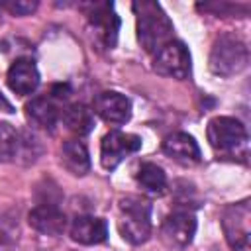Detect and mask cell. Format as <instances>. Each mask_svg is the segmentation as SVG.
Returning <instances> with one entry per match:
<instances>
[{
  "mask_svg": "<svg viewBox=\"0 0 251 251\" xmlns=\"http://www.w3.org/2000/svg\"><path fill=\"white\" fill-rule=\"evenodd\" d=\"M137 20V39L147 53H157L169 41H173V22L165 14L159 2L141 0L133 2Z\"/></svg>",
  "mask_w": 251,
  "mask_h": 251,
  "instance_id": "cell-1",
  "label": "cell"
},
{
  "mask_svg": "<svg viewBox=\"0 0 251 251\" xmlns=\"http://www.w3.org/2000/svg\"><path fill=\"white\" fill-rule=\"evenodd\" d=\"M210 145L218 153H237L247 149V129L245 126L229 116H216L208 122L206 129Z\"/></svg>",
  "mask_w": 251,
  "mask_h": 251,
  "instance_id": "cell-4",
  "label": "cell"
},
{
  "mask_svg": "<svg viewBox=\"0 0 251 251\" xmlns=\"http://www.w3.org/2000/svg\"><path fill=\"white\" fill-rule=\"evenodd\" d=\"M22 151V131L12 124H0V163H12Z\"/></svg>",
  "mask_w": 251,
  "mask_h": 251,
  "instance_id": "cell-19",
  "label": "cell"
},
{
  "mask_svg": "<svg viewBox=\"0 0 251 251\" xmlns=\"http://www.w3.org/2000/svg\"><path fill=\"white\" fill-rule=\"evenodd\" d=\"M61 161L69 173L75 176H84L90 171V155L82 141L67 139L61 147Z\"/></svg>",
  "mask_w": 251,
  "mask_h": 251,
  "instance_id": "cell-16",
  "label": "cell"
},
{
  "mask_svg": "<svg viewBox=\"0 0 251 251\" xmlns=\"http://www.w3.org/2000/svg\"><path fill=\"white\" fill-rule=\"evenodd\" d=\"M57 102H65L69 96H71V86L67 82H57L51 86V92H49Z\"/></svg>",
  "mask_w": 251,
  "mask_h": 251,
  "instance_id": "cell-21",
  "label": "cell"
},
{
  "mask_svg": "<svg viewBox=\"0 0 251 251\" xmlns=\"http://www.w3.org/2000/svg\"><path fill=\"white\" fill-rule=\"evenodd\" d=\"M163 153L182 165H196L202 159L196 139L184 131H175V133L167 135L163 141Z\"/></svg>",
  "mask_w": 251,
  "mask_h": 251,
  "instance_id": "cell-13",
  "label": "cell"
},
{
  "mask_svg": "<svg viewBox=\"0 0 251 251\" xmlns=\"http://www.w3.org/2000/svg\"><path fill=\"white\" fill-rule=\"evenodd\" d=\"M29 226L43 235H61L67 229V216L55 204H39L27 214Z\"/></svg>",
  "mask_w": 251,
  "mask_h": 251,
  "instance_id": "cell-12",
  "label": "cell"
},
{
  "mask_svg": "<svg viewBox=\"0 0 251 251\" xmlns=\"http://www.w3.org/2000/svg\"><path fill=\"white\" fill-rule=\"evenodd\" d=\"M141 149V137L135 133H126L114 129L102 137L100 145V163L106 171H114L127 155Z\"/></svg>",
  "mask_w": 251,
  "mask_h": 251,
  "instance_id": "cell-7",
  "label": "cell"
},
{
  "mask_svg": "<svg viewBox=\"0 0 251 251\" xmlns=\"http://www.w3.org/2000/svg\"><path fill=\"white\" fill-rule=\"evenodd\" d=\"M88 24L94 29V37L96 41L106 47L112 49L118 41V31H120V18L114 12V4L112 2H94L88 4Z\"/></svg>",
  "mask_w": 251,
  "mask_h": 251,
  "instance_id": "cell-8",
  "label": "cell"
},
{
  "mask_svg": "<svg viewBox=\"0 0 251 251\" xmlns=\"http://www.w3.org/2000/svg\"><path fill=\"white\" fill-rule=\"evenodd\" d=\"M6 82H8L10 90L16 92L18 96H27V94L35 92L39 86V71H37L33 59H29V57L16 59L8 69Z\"/></svg>",
  "mask_w": 251,
  "mask_h": 251,
  "instance_id": "cell-11",
  "label": "cell"
},
{
  "mask_svg": "<svg viewBox=\"0 0 251 251\" xmlns=\"http://www.w3.org/2000/svg\"><path fill=\"white\" fill-rule=\"evenodd\" d=\"M249 63V49L247 45L229 33H224L216 39L212 53H210V69L214 75L231 76L241 73Z\"/></svg>",
  "mask_w": 251,
  "mask_h": 251,
  "instance_id": "cell-3",
  "label": "cell"
},
{
  "mask_svg": "<svg viewBox=\"0 0 251 251\" xmlns=\"http://www.w3.org/2000/svg\"><path fill=\"white\" fill-rule=\"evenodd\" d=\"M155 73L169 76V78H176V80H184L190 76L192 71V59H190V51L182 41H169L165 47H161L155 53V63H153Z\"/></svg>",
  "mask_w": 251,
  "mask_h": 251,
  "instance_id": "cell-6",
  "label": "cell"
},
{
  "mask_svg": "<svg viewBox=\"0 0 251 251\" xmlns=\"http://www.w3.org/2000/svg\"><path fill=\"white\" fill-rule=\"evenodd\" d=\"M196 233V218L188 210L171 212L161 224V237L173 249H184L192 243Z\"/></svg>",
  "mask_w": 251,
  "mask_h": 251,
  "instance_id": "cell-9",
  "label": "cell"
},
{
  "mask_svg": "<svg viewBox=\"0 0 251 251\" xmlns=\"http://www.w3.org/2000/svg\"><path fill=\"white\" fill-rule=\"evenodd\" d=\"M25 116L35 127L53 131V127L61 118V110L57 106V100L51 94H45V96H35L25 104Z\"/></svg>",
  "mask_w": 251,
  "mask_h": 251,
  "instance_id": "cell-15",
  "label": "cell"
},
{
  "mask_svg": "<svg viewBox=\"0 0 251 251\" xmlns=\"http://www.w3.org/2000/svg\"><path fill=\"white\" fill-rule=\"evenodd\" d=\"M251 206L249 200L229 204L222 216L226 241L233 251H251Z\"/></svg>",
  "mask_w": 251,
  "mask_h": 251,
  "instance_id": "cell-5",
  "label": "cell"
},
{
  "mask_svg": "<svg viewBox=\"0 0 251 251\" xmlns=\"http://www.w3.org/2000/svg\"><path fill=\"white\" fill-rule=\"evenodd\" d=\"M92 112L100 116L104 122L122 126L131 118V102L127 96L116 90H104L94 96Z\"/></svg>",
  "mask_w": 251,
  "mask_h": 251,
  "instance_id": "cell-10",
  "label": "cell"
},
{
  "mask_svg": "<svg viewBox=\"0 0 251 251\" xmlns=\"http://www.w3.org/2000/svg\"><path fill=\"white\" fill-rule=\"evenodd\" d=\"M120 206V233L131 245H141L151 235V202L143 196H124Z\"/></svg>",
  "mask_w": 251,
  "mask_h": 251,
  "instance_id": "cell-2",
  "label": "cell"
},
{
  "mask_svg": "<svg viewBox=\"0 0 251 251\" xmlns=\"http://www.w3.org/2000/svg\"><path fill=\"white\" fill-rule=\"evenodd\" d=\"M61 120L75 135H86L94 127V112L82 102H75L61 112Z\"/></svg>",
  "mask_w": 251,
  "mask_h": 251,
  "instance_id": "cell-17",
  "label": "cell"
},
{
  "mask_svg": "<svg viewBox=\"0 0 251 251\" xmlns=\"http://www.w3.org/2000/svg\"><path fill=\"white\" fill-rule=\"evenodd\" d=\"M71 237L82 245H98L108 237V224L98 216H76L71 222Z\"/></svg>",
  "mask_w": 251,
  "mask_h": 251,
  "instance_id": "cell-14",
  "label": "cell"
},
{
  "mask_svg": "<svg viewBox=\"0 0 251 251\" xmlns=\"http://www.w3.org/2000/svg\"><path fill=\"white\" fill-rule=\"evenodd\" d=\"M2 6L10 14H16V16H27V14L37 10V2L35 0H12V2H4Z\"/></svg>",
  "mask_w": 251,
  "mask_h": 251,
  "instance_id": "cell-20",
  "label": "cell"
},
{
  "mask_svg": "<svg viewBox=\"0 0 251 251\" xmlns=\"http://www.w3.org/2000/svg\"><path fill=\"white\" fill-rule=\"evenodd\" d=\"M139 186L151 194H163L167 190V175L155 163H143L135 175Z\"/></svg>",
  "mask_w": 251,
  "mask_h": 251,
  "instance_id": "cell-18",
  "label": "cell"
}]
</instances>
